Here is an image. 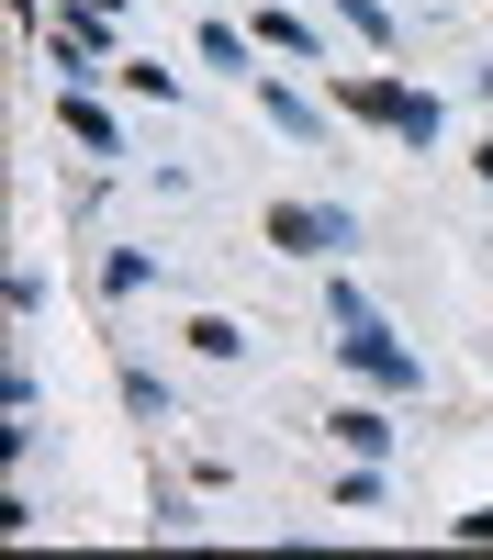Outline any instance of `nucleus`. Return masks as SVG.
Segmentation results:
<instances>
[{
	"instance_id": "f03ea898",
	"label": "nucleus",
	"mask_w": 493,
	"mask_h": 560,
	"mask_svg": "<svg viewBox=\"0 0 493 560\" xmlns=\"http://www.w3.org/2000/svg\"><path fill=\"white\" fill-rule=\"evenodd\" d=\"M337 102L371 113V124H392L403 147H426V135H437V102H426V90H403V79H337Z\"/></svg>"
},
{
	"instance_id": "39448f33",
	"label": "nucleus",
	"mask_w": 493,
	"mask_h": 560,
	"mask_svg": "<svg viewBox=\"0 0 493 560\" xmlns=\"http://www.w3.org/2000/svg\"><path fill=\"white\" fill-rule=\"evenodd\" d=\"M337 12H348L359 34H371V45H392V12H382V0H337Z\"/></svg>"
},
{
	"instance_id": "f257e3e1",
	"label": "nucleus",
	"mask_w": 493,
	"mask_h": 560,
	"mask_svg": "<svg viewBox=\"0 0 493 560\" xmlns=\"http://www.w3.org/2000/svg\"><path fill=\"white\" fill-rule=\"evenodd\" d=\"M326 303H337V359H348V370H371L382 393H415V382H426V370H415V348H392V337H382V314L359 303L348 280H337Z\"/></svg>"
},
{
	"instance_id": "20e7f679",
	"label": "nucleus",
	"mask_w": 493,
	"mask_h": 560,
	"mask_svg": "<svg viewBox=\"0 0 493 560\" xmlns=\"http://www.w3.org/2000/svg\"><path fill=\"white\" fill-rule=\"evenodd\" d=\"M326 427H337V448H359V459H382V448H392V427H382L371 404H348V415H326Z\"/></svg>"
},
{
	"instance_id": "423d86ee",
	"label": "nucleus",
	"mask_w": 493,
	"mask_h": 560,
	"mask_svg": "<svg viewBox=\"0 0 493 560\" xmlns=\"http://www.w3.org/2000/svg\"><path fill=\"white\" fill-rule=\"evenodd\" d=\"M460 527H471V538H493V504H482V516H460Z\"/></svg>"
},
{
	"instance_id": "7ed1b4c3",
	"label": "nucleus",
	"mask_w": 493,
	"mask_h": 560,
	"mask_svg": "<svg viewBox=\"0 0 493 560\" xmlns=\"http://www.w3.org/2000/svg\"><path fill=\"white\" fill-rule=\"evenodd\" d=\"M258 224H269V247H292V258H326V247H348V213H314V202H269Z\"/></svg>"
}]
</instances>
